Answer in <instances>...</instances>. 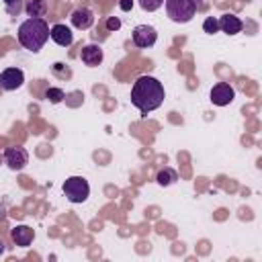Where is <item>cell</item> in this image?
<instances>
[{
  "label": "cell",
  "instance_id": "603a6c76",
  "mask_svg": "<svg viewBox=\"0 0 262 262\" xmlns=\"http://www.w3.org/2000/svg\"><path fill=\"white\" fill-rule=\"evenodd\" d=\"M4 250H6V248H4V242H2V239H0V256H2V254H4Z\"/></svg>",
  "mask_w": 262,
  "mask_h": 262
},
{
  "label": "cell",
  "instance_id": "8992f818",
  "mask_svg": "<svg viewBox=\"0 0 262 262\" xmlns=\"http://www.w3.org/2000/svg\"><path fill=\"white\" fill-rule=\"evenodd\" d=\"M4 162H6V166L10 170L18 172V170H23L29 164V154L20 145H10V147L4 149Z\"/></svg>",
  "mask_w": 262,
  "mask_h": 262
},
{
  "label": "cell",
  "instance_id": "3957f363",
  "mask_svg": "<svg viewBox=\"0 0 262 262\" xmlns=\"http://www.w3.org/2000/svg\"><path fill=\"white\" fill-rule=\"evenodd\" d=\"M166 14L174 23H188L196 14L192 0H166Z\"/></svg>",
  "mask_w": 262,
  "mask_h": 262
},
{
  "label": "cell",
  "instance_id": "ba28073f",
  "mask_svg": "<svg viewBox=\"0 0 262 262\" xmlns=\"http://www.w3.org/2000/svg\"><path fill=\"white\" fill-rule=\"evenodd\" d=\"M25 82V74L20 68H6L0 72V88L2 90H16Z\"/></svg>",
  "mask_w": 262,
  "mask_h": 262
},
{
  "label": "cell",
  "instance_id": "4fadbf2b",
  "mask_svg": "<svg viewBox=\"0 0 262 262\" xmlns=\"http://www.w3.org/2000/svg\"><path fill=\"white\" fill-rule=\"evenodd\" d=\"M217 23H219V29H221L225 35H237V33L244 29V23H242L235 14H231V12L219 16Z\"/></svg>",
  "mask_w": 262,
  "mask_h": 262
},
{
  "label": "cell",
  "instance_id": "d6986e66",
  "mask_svg": "<svg viewBox=\"0 0 262 262\" xmlns=\"http://www.w3.org/2000/svg\"><path fill=\"white\" fill-rule=\"evenodd\" d=\"M162 4H164V0H139V6H141L143 10H147V12L158 10Z\"/></svg>",
  "mask_w": 262,
  "mask_h": 262
},
{
  "label": "cell",
  "instance_id": "7a4b0ae2",
  "mask_svg": "<svg viewBox=\"0 0 262 262\" xmlns=\"http://www.w3.org/2000/svg\"><path fill=\"white\" fill-rule=\"evenodd\" d=\"M47 39H49V25L45 23V18L29 16L25 23H20V27H18V43L25 49L37 53V51L43 49Z\"/></svg>",
  "mask_w": 262,
  "mask_h": 262
},
{
  "label": "cell",
  "instance_id": "9a60e30c",
  "mask_svg": "<svg viewBox=\"0 0 262 262\" xmlns=\"http://www.w3.org/2000/svg\"><path fill=\"white\" fill-rule=\"evenodd\" d=\"M156 180H158L160 186H170V184H174V182L178 180V174H176V170H172V168H164V170L158 172Z\"/></svg>",
  "mask_w": 262,
  "mask_h": 262
},
{
  "label": "cell",
  "instance_id": "277c9868",
  "mask_svg": "<svg viewBox=\"0 0 262 262\" xmlns=\"http://www.w3.org/2000/svg\"><path fill=\"white\" fill-rule=\"evenodd\" d=\"M63 194L70 203H84L90 196V184L82 176H70L63 182Z\"/></svg>",
  "mask_w": 262,
  "mask_h": 262
},
{
  "label": "cell",
  "instance_id": "8fae6325",
  "mask_svg": "<svg viewBox=\"0 0 262 262\" xmlns=\"http://www.w3.org/2000/svg\"><path fill=\"white\" fill-rule=\"evenodd\" d=\"M102 57H104V53H102L100 45H94V43L84 45V47H82V51H80V59H82L86 66H90V68L98 66V63L102 61Z\"/></svg>",
  "mask_w": 262,
  "mask_h": 262
},
{
  "label": "cell",
  "instance_id": "44dd1931",
  "mask_svg": "<svg viewBox=\"0 0 262 262\" xmlns=\"http://www.w3.org/2000/svg\"><path fill=\"white\" fill-rule=\"evenodd\" d=\"M119 8L125 10V12H129L133 8V0H119Z\"/></svg>",
  "mask_w": 262,
  "mask_h": 262
},
{
  "label": "cell",
  "instance_id": "ac0fdd59",
  "mask_svg": "<svg viewBox=\"0 0 262 262\" xmlns=\"http://www.w3.org/2000/svg\"><path fill=\"white\" fill-rule=\"evenodd\" d=\"M203 31L209 33V35L217 33V31H219V23H217V18H215V16H207L205 23H203Z\"/></svg>",
  "mask_w": 262,
  "mask_h": 262
},
{
  "label": "cell",
  "instance_id": "30bf717a",
  "mask_svg": "<svg viewBox=\"0 0 262 262\" xmlns=\"http://www.w3.org/2000/svg\"><path fill=\"white\" fill-rule=\"evenodd\" d=\"M49 37H51L57 45H61V47H70V45L74 43V33H72V29L66 27V25H53V27L49 29Z\"/></svg>",
  "mask_w": 262,
  "mask_h": 262
},
{
  "label": "cell",
  "instance_id": "5bb4252c",
  "mask_svg": "<svg viewBox=\"0 0 262 262\" xmlns=\"http://www.w3.org/2000/svg\"><path fill=\"white\" fill-rule=\"evenodd\" d=\"M25 12L29 16L41 18L47 12V2L45 0H25Z\"/></svg>",
  "mask_w": 262,
  "mask_h": 262
},
{
  "label": "cell",
  "instance_id": "2e32d148",
  "mask_svg": "<svg viewBox=\"0 0 262 262\" xmlns=\"http://www.w3.org/2000/svg\"><path fill=\"white\" fill-rule=\"evenodd\" d=\"M4 2V10L10 16H18L25 10V0H2Z\"/></svg>",
  "mask_w": 262,
  "mask_h": 262
},
{
  "label": "cell",
  "instance_id": "5b68a950",
  "mask_svg": "<svg viewBox=\"0 0 262 262\" xmlns=\"http://www.w3.org/2000/svg\"><path fill=\"white\" fill-rule=\"evenodd\" d=\"M131 39H133V43H135L137 47L147 49V47L156 45V41H158V31H156L151 25H137V27L133 29V33H131Z\"/></svg>",
  "mask_w": 262,
  "mask_h": 262
},
{
  "label": "cell",
  "instance_id": "52a82bcc",
  "mask_svg": "<svg viewBox=\"0 0 262 262\" xmlns=\"http://www.w3.org/2000/svg\"><path fill=\"white\" fill-rule=\"evenodd\" d=\"M233 98H235V90L227 82H217L209 92V100L217 106H227L233 102Z\"/></svg>",
  "mask_w": 262,
  "mask_h": 262
},
{
  "label": "cell",
  "instance_id": "7402d4cb",
  "mask_svg": "<svg viewBox=\"0 0 262 262\" xmlns=\"http://www.w3.org/2000/svg\"><path fill=\"white\" fill-rule=\"evenodd\" d=\"M192 2H194V6H196V10L205 6V0H192Z\"/></svg>",
  "mask_w": 262,
  "mask_h": 262
},
{
  "label": "cell",
  "instance_id": "ffe728a7",
  "mask_svg": "<svg viewBox=\"0 0 262 262\" xmlns=\"http://www.w3.org/2000/svg\"><path fill=\"white\" fill-rule=\"evenodd\" d=\"M106 29L108 31H119L121 29V18L119 16H108L106 18Z\"/></svg>",
  "mask_w": 262,
  "mask_h": 262
},
{
  "label": "cell",
  "instance_id": "9c48e42d",
  "mask_svg": "<svg viewBox=\"0 0 262 262\" xmlns=\"http://www.w3.org/2000/svg\"><path fill=\"white\" fill-rule=\"evenodd\" d=\"M70 20H72V25H74L76 29L86 31V29H90V27L94 25V12H92L90 8H86V6H80V8H76V10L70 14Z\"/></svg>",
  "mask_w": 262,
  "mask_h": 262
},
{
  "label": "cell",
  "instance_id": "e0dca14e",
  "mask_svg": "<svg viewBox=\"0 0 262 262\" xmlns=\"http://www.w3.org/2000/svg\"><path fill=\"white\" fill-rule=\"evenodd\" d=\"M45 98H47L49 102L57 104V102H61V100H63V90H61V88L51 86V88H47V90H45Z\"/></svg>",
  "mask_w": 262,
  "mask_h": 262
},
{
  "label": "cell",
  "instance_id": "6da1fadb",
  "mask_svg": "<svg viewBox=\"0 0 262 262\" xmlns=\"http://www.w3.org/2000/svg\"><path fill=\"white\" fill-rule=\"evenodd\" d=\"M164 98H166V92H164V86H162V82L158 78H154V76H139L133 82L131 104L141 115H147V113L160 108Z\"/></svg>",
  "mask_w": 262,
  "mask_h": 262
},
{
  "label": "cell",
  "instance_id": "7c38bea8",
  "mask_svg": "<svg viewBox=\"0 0 262 262\" xmlns=\"http://www.w3.org/2000/svg\"><path fill=\"white\" fill-rule=\"evenodd\" d=\"M10 237H12V242H14L16 246L27 248V246H31V242H33V237H35V231H33L29 225H14V227L10 229Z\"/></svg>",
  "mask_w": 262,
  "mask_h": 262
}]
</instances>
